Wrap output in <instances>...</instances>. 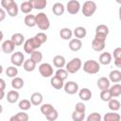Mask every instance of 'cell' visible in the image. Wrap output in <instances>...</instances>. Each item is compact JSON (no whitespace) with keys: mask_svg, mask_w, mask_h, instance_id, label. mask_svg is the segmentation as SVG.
I'll use <instances>...</instances> for the list:
<instances>
[{"mask_svg":"<svg viewBox=\"0 0 121 121\" xmlns=\"http://www.w3.org/2000/svg\"><path fill=\"white\" fill-rule=\"evenodd\" d=\"M109 90H110L111 95H112V97H118L121 95V85L118 82L116 84L112 85V87H110Z\"/></svg>","mask_w":121,"mask_h":121,"instance_id":"d6a6232c","label":"cell"},{"mask_svg":"<svg viewBox=\"0 0 121 121\" xmlns=\"http://www.w3.org/2000/svg\"><path fill=\"white\" fill-rule=\"evenodd\" d=\"M68 46H69L70 50H72L74 52H77V51H79L81 49V47H82V42H81L80 39H78V38L70 39L69 40Z\"/></svg>","mask_w":121,"mask_h":121,"instance_id":"7c38bea8","label":"cell"},{"mask_svg":"<svg viewBox=\"0 0 121 121\" xmlns=\"http://www.w3.org/2000/svg\"><path fill=\"white\" fill-rule=\"evenodd\" d=\"M81 9V11H82V14L83 16L85 17H91L95 14V12L96 11V4L92 1V0H87L83 3L82 7L80 8Z\"/></svg>","mask_w":121,"mask_h":121,"instance_id":"3957f363","label":"cell"},{"mask_svg":"<svg viewBox=\"0 0 121 121\" xmlns=\"http://www.w3.org/2000/svg\"><path fill=\"white\" fill-rule=\"evenodd\" d=\"M113 62H114V65L117 68H120L121 67V59H116V60H113Z\"/></svg>","mask_w":121,"mask_h":121,"instance_id":"816d5d0a","label":"cell"},{"mask_svg":"<svg viewBox=\"0 0 121 121\" xmlns=\"http://www.w3.org/2000/svg\"><path fill=\"white\" fill-rule=\"evenodd\" d=\"M78 96L83 101H89L92 98V92L89 88H82L78 91Z\"/></svg>","mask_w":121,"mask_h":121,"instance_id":"e0dca14e","label":"cell"},{"mask_svg":"<svg viewBox=\"0 0 121 121\" xmlns=\"http://www.w3.org/2000/svg\"><path fill=\"white\" fill-rule=\"evenodd\" d=\"M0 50H1V47H0Z\"/></svg>","mask_w":121,"mask_h":121,"instance_id":"680465c9","label":"cell"},{"mask_svg":"<svg viewBox=\"0 0 121 121\" xmlns=\"http://www.w3.org/2000/svg\"><path fill=\"white\" fill-rule=\"evenodd\" d=\"M55 76L58 77L59 78L62 79L63 81L68 78V72L66 71V69H63V68H59L56 73H55Z\"/></svg>","mask_w":121,"mask_h":121,"instance_id":"60d3db41","label":"cell"},{"mask_svg":"<svg viewBox=\"0 0 121 121\" xmlns=\"http://www.w3.org/2000/svg\"><path fill=\"white\" fill-rule=\"evenodd\" d=\"M20 9L23 13L25 14H28V13H31L32 9H33V7L31 5V3L27 0V1H23L21 6H20Z\"/></svg>","mask_w":121,"mask_h":121,"instance_id":"4dcf8cb0","label":"cell"},{"mask_svg":"<svg viewBox=\"0 0 121 121\" xmlns=\"http://www.w3.org/2000/svg\"><path fill=\"white\" fill-rule=\"evenodd\" d=\"M102 117L98 112H92L87 116V121H100Z\"/></svg>","mask_w":121,"mask_h":121,"instance_id":"7bdbcfd3","label":"cell"},{"mask_svg":"<svg viewBox=\"0 0 121 121\" xmlns=\"http://www.w3.org/2000/svg\"><path fill=\"white\" fill-rule=\"evenodd\" d=\"M83 71L90 75L96 74L100 71V63L95 60H88L83 63Z\"/></svg>","mask_w":121,"mask_h":121,"instance_id":"7a4b0ae2","label":"cell"},{"mask_svg":"<svg viewBox=\"0 0 121 121\" xmlns=\"http://www.w3.org/2000/svg\"><path fill=\"white\" fill-rule=\"evenodd\" d=\"M6 19V10L3 8H0V22Z\"/></svg>","mask_w":121,"mask_h":121,"instance_id":"681fc988","label":"cell"},{"mask_svg":"<svg viewBox=\"0 0 121 121\" xmlns=\"http://www.w3.org/2000/svg\"><path fill=\"white\" fill-rule=\"evenodd\" d=\"M109 80L113 83H117L121 81V72L117 69L112 70L109 74Z\"/></svg>","mask_w":121,"mask_h":121,"instance_id":"d6986e66","label":"cell"},{"mask_svg":"<svg viewBox=\"0 0 121 121\" xmlns=\"http://www.w3.org/2000/svg\"><path fill=\"white\" fill-rule=\"evenodd\" d=\"M53 64L55 67L57 68H63L66 64V60L65 58L61 55H56L53 58Z\"/></svg>","mask_w":121,"mask_h":121,"instance_id":"ac0fdd59","label":"cell"},{"mask_svg":"<svg viewBox=\"0 0 121 121\" xmlns=\"http://www.w3.org/2000/svg\"><path fill=\"white\" fill-rule=\"evenodd\" d=\"M84 118H85V112L74 110V112L72 113V119L74 121H82V120H84Z\"/></svg>","mask_w":121,"mask_h":121,"instance_id":"b9f144b4","label":"cell"},{"mask_svg":"<svg viewBox=\"0 0 121 121\" xmlns=\"http://www.w3.org/2000/svg\"><path fill=\"white\" fill-rule=\"evenodd\" d=\"M2 73H3V66L0 64V75H1Z\"/></svg>","mask_w":121,"mask_h":121,"instance_id":"11a10c76","label":"cell"},{"mask_svg":"<svg viewBox=\"0 0 121 121\" xmlns=\"http://www.w3.org/2000/svg\"><path fill=\"white\" fill-rule=\"evenodd\" d=\"M75 110L76 111H78V112H85L86 111V106L83 102H78L75 106Z\"/></svg>","mask_w":121,"mask_h":121,"instance_id":"bcb514c9","label":"cell"},{"mask_svg":"<svg viewBox=\"0 0 121 121\" xmlns=\"http://www.w3.org/2000/svg\"><path fill=\"white\" fill-rule=\"evenodd\" d=\"M55 108L51 105V104H49V103H44V104H43L42 106H41V112L45 116V115H47L48 113H50L53 110H54Z\"/></svg>","mask_w":121,"mask_h":121,"instance_id":"8d00e7d4","label":"cell"},{"mask_svg":"<svg viewBox=\"0 0 121 121\" xmlns=\"http://www.w3.org/2000/svg\"><path fill=\"white\" fill-rule=\"evenodd\" d=\"M28 1L31 3L33 9H43L47 5L46 0H28Z\"/></svg>","mask_w":121,"mask_h":121,"instance_id":"83f0119b","label":"cell"},{"mask_svg":"<svg viewBox=\"0 0 121 121\" xmlns=\"http://www.w3.org/2000/svg\"><path fill=\"white\" fill-rule=\"evenodd\" d=\"M30 59L37 64V63H39V62L42 61V60H43V53H42L41 51H38V50L36 49V50H34V51L30 54Z\"/></svg>","mask_w":121,"mask_h":121,"instance_id":"d590c367","label":"cell"},{"mask_svg":"<svg viewBox=\"0 0 121 121\" xmlns=\"http://www.w3.org/2000/svg\"><path fill=\"white\" fill-rule=\"evenodd\" d=\"M3 38H4V34H3V32L0 30V42L3 40Z\"/></svg>","mask_w":121,"mask_h":121,"instance_id":"db71d44e","label":"cell"},{"mask_svg":"<svg viewBox=\"0 0 121 121\" xmlns=\"http://www.w3.org/2000/svg\"><path fill=\"white\" fill-rule=\"evenodd\" d=\"M15 1L14 0H1V7L4 9H7L9 6H11Z\"/></svg>","mask_w":121,"mask_h":121,"instance_id":"7dc6e473","label":"cell"},{"mask_svg":"<svg viewBox=\"0 0 121 121\" xmlns=\"http://www.w3.org/2000/svg\"><path fill=\"white\" fill-rule=\"evenodd\" d=\"M50 84L53 88H55L56 90H60L61 88H63V85H64V81L60 78H59L58 77L54 76L51 78L50 79Z\"/></svg>","mask_w":121,"mask_h":121,"instance_id":"7402d4cb","label":"cell"},{"mask_svg":"<svg viewBox=\"0 0 121 121\" xmlns=\"http://www.w3.org/2000/svg\"><path fill=\"white\" fill-rule=\"evenodd\" d=\"M14 48H15V45L14 43L11 42V40H7L5 41L2 45H1V50L6 53V54H10V53H13L14 51Z\"/></svg>","mask_w":121,"mask_h":121,"instance_id":"4fadbf2b","label":"cell"},{"mask_svg":"<svg viewBox=\"0 0 121 121\" xmlns=\"http://www.w3.org/2000/svg\"><path fill=\"white\" fill-rule=\"evenodd\" d=\"M80 3L78 1V0H70L67 2V5H66V10L68 13L72 14V15H75L77 13H78V11L80 10Z\"/></svg>","mask_w":121,"mask_h":121,"instance_id":"52a82bcc","label":"cell"},{"mask_svg":"<svg viewBox=\"0 0 121 121\" xmlns=\"http://www.w3.org/2000/svg\"><path fill=\"white\" fill-rule=\"evenodd\" d=\"M64 92L68 95H75L78 92V84L75 81H67L63 85Z\"/></svg>","mask_w":121,"mask_h":121,"instance_id":"8fae6325","label":"cell"},{"mask_svg":"<svg viewBox=\"0 0 121 121\" xmlns=\"http://www.w3.org/2000/svg\"><path fill=\"white\" fill-rule=\"evenodd\" d=\"M19 96H20L19 93H18L17 91H15L14 89L11 90V91H9L8 94H7V95H6L8 102H9V103H11V104L17 102L18 99H19Z\"/></svg>","mask_w":121,"mask_h":121,"instance_id":"ffe728a7","label":"cell"},{"mask_svg":"<svg viewBox=\"0 0 121 121\" xmlns=\"http://www.w3.org/2000/svg\"><path fill=\"white\" fill-rule=\"evenodd\" d=\"M35 38L43 44V43H44L46 41H47V35L45 34V33H43V32H39V33H37L36 35H35Z\"/></svg>","mask_w":121,"mask_h":121,"instance_id":"f6af8a7d","label":"cell"},{"mask_svg":"<svg viewBox=\"0 0 121 121\" xmlns=\"http://www.w3.org/2000/svg\"><path fill=\"white\" fill-rule=\"evenodd\" d=\"M25 25L28 27H33L36 26V19H35V15L31 14V13H28L26 14V16L25 17Z\"/></svg>","mask_w":121,"mask_h":121,"instance_id":"1f68e13d","label":"cell"},{"mask_svg":"<svg viewBox=\"0 0 121 121\" xmlns=\"http://www.w3.org/2000/svg\"><path fill=\"white\" fill-rule=\"evenodd\" d=\"M23 68L25 71L26 72H32L35 70L36 68V63L31 60V59H27V60H25L24 63H23Z\"/></svg>","mask_w":121,"mask_h":121,"instance_id":"f1b7e54d","label":"cell"},{"mask_svg":"<svg viewBox=\"0 0 121 121\" xmlns=\"http://www.w3.org/2000/svg\"><path fill=\"white\" fill-rule=\"evenodd\" d=\"M6 75L9 78H14L18 75V69L16 68V66L12 65V66H9L6 69Z\"/></svg>","mask_w":121,"mask_h":121,"instance_id":"ab89813d","label":"cell"},{"mask_svg":"<svg viewBox=\"0 0 121 121\" xmlns=\"http://www.w3.org/2000/svg\"><path fill=\"white\" fill-rule=\"evenodd\" d=\"M10 61H11L12 65H14L16 67L22 66L25 61V55L20 51L14 52V53H12V55L10 57Z\"/></svg>","mask_w":121,"mask_h":121,"instance_id":"ba28073f","label":"cell"},{"mask_svg":"<svg viewBox=\"0 0 121 121\" xmlns=\"http://www.w3.org/2000/svg\"><path fill=\"white\" fill-rule=\"evenodd\" d=\"M100 98L102 101L104 102H108L110 99L112 98V95H111V92L109 89H105V90H101L100 92Z\"/></svg>","mask_w":121,"mask_h":121,"instance_id":"f35d334b","label":"cell"},{"mask_svg":"<svg viewBox=\"0 0 121 121\" xmlns=\"http://www.w3.org/2000/svg\"><path fill=\"white\" fill-rule=\"evenodd\" d=\"M36 19V26L41 30H47L50 27V21L47 15L44 12H39L38 14L35 15Z\"/></svg>","mask_w":121,"mask_h":121,"instance_id":"6da1fadb","label":"cell"},{"mask_svg":"<svg viewBox=\"0 0 121 121\" xmlns=\"http://www.w3.org/2000/svg\"><path fill=\"white\" fill-rule=\"evenodd\" d=\"M108 106H109V109L112 112H117L119 109H120V102L115 99V98H112L108 101Z\"/></svg>","mask_w":121,"mask_h":121,"instance_id":"e575fe53","label":"cell"},{"mask_svg":"<svg viewBox=\"0 0 121 121\" xmlns=\"http://www.w3.org/2000/svg\"><path fill=\"white\" fill-rule=\"evenodd\" d=\"M60 36L62 40H65V41H68L70 39H72V36H73V31L69 28V27H62L60 30Z\"/></svg>","mask_w":121,"mask_h":121,"instance_id":"484cf974","label":"cell"},{"mask_svg":"<svg viewBox=\"0 0 121 121\" xmlns=\"http://www.w3.org/2000/svg\"><path fill=\"white\" fill-rule=\"evenodd\" d=\"M45 117H46V119L49 120V121H55V120H57L58 117H59L58 111H57L56 109H54L50 113H48L47 115H45Z\"/></svg>","mask_w":121,"mask_h":121,"instance_id":"ee69618b","label":"cell"},{"mask_svg":"<svg viewBox=\"0 0 121 121\" xmlns=\"http://www.w3.org/2000/svg\"><path fill=\"white\" fill-rule=\"evenodd\" d=\"M2 112H3V106L0 104V113H2Z\"/></svg>","mask_w":121,"mask_h":121,"instance_id":"9f6ffc18","label":"cell"},{"mask_svg":"<svg viewBox=\"0 0 121 121\" xmlns=\"http://www.w3.org/2000/svg\"><path fill=\"white\" fill-rule=\"evenodd\" d=\"M116 2H117L118 4H121V0H116Z\"/></svg>","mask_w":121,"mask_h":121,"instance_id":"6f0895ef","label":"cell"},{"mask_svg":"<svg viewBox=\"0 0 121 121\" xmlns=\"http://www.w3.org/2000/svg\"><path fill=\"white\" fill-rule=\"evenodd\" d=\"M103 119H104V121H119L121 119V116L119 113H117L115 112H111L105 113Z\"/></svg>","mask_w":121,"mask_h":121,"instance_id":"f546056e","label":"cell"},{"mask_svg":"<svg viewBox=\"0 0 121 121\" xmlns=\"http://www.w3.org/2000/svg\"><path fill=\"white\" fill-rule=\"evenodd\" d=\"M5 97V92L3 90H0V100H2Z\"/></svg>","mask_w":121,"mask_h":121,"instance_id":"f5cc1de1","label":"cell"},{"mask_svg":"<svg viewBox=\"0 0 121 121\" xmlns=\"http://www.w3.org/2000/svg\"><path fill=\"white\" fill-rule=\"evenodd\" d=\"M82 66V61L79 58H73L71 60H69L65 64V69L70 74L77 73Z\"/></svg>","mask_w":121,"mask_h":121,"instance_id":"5b68a950","label":"cell"},{"mask_svg":"<svg viewBox=\"0 0 121 121\" xmlns=\"http://www.w3.org/2000/svg\"><path fill=\"white\" fill-rule=\"evenodd\" d=\"M23 1H26V0H23Z\"/></svg>","mask_w":121,"mask_h":121,"instance_id":"91938a15","label":"cell"},{"mask_svg":"<svg viewBox=\"0 0 121 121\" xmlns=\"http://www.w3.org/2000/svg\"><path fill=\"white\" fill-rule=\"evenodd\" d=\"M110 84H111V81L109 80L108 78H105V77H102V78H99L96 81V85L97 87L100 89V90H105V89H109L110 88Z\"/></svg>","mask_w":121,"mask_h":121,"instance_id":"603a6c76","label":"cell"},{"mask_svg":"<svg viewBox=\"0 0 121 121\" xmlns=\"http://www.w3.org/2000/svg\"><path fill=\"white\" fill-rule=\"evenodd\" d=\"M31 105L32 104H31L30 100H28V99H22L19 102V104H18L19 109L22 110V111H27V110H29L31 108Z\"/></svg>","mask_w":121,"mask_h":121,"instance_id":"74e56055","label":"cell"},{"mask_svg":"<svg viewBox=\"0 0 121 121\" xmlns=\"http://www.w3.org/2000/svg\"><path fill=\"white\" fill-rule=\"evenodd\" d=\"M5 89H6V81L0 78V90L5 91Z\"/></svg>","mask_w":121,"mask_h":121,"instance_id":"f907efd6","label":"cell"},{"mask_svg":"<svg viewBox=\"0 0 121 121\" xmlns=\"http://www.w3.org/2000/svg\"><path fill=\"white\" fill-rule=\"evenodd\" d=\"M73 34L75 35L76 38L81 40V39H83V38L86 37V35H87V30H86V28L83 27V26H77V27L74 29Z\"/></svg>","mask_w":121,"mask_h":121,"instance_id":"d4e9b609","label":"cell"},{"mask_svg":"<svg viewBox=\"0 0 121 121\" xmlns=\"http://www.w3.org/2000/svg\"><path fill=\"white\" fill-rule=\"evenodd\" d=\"M30 102H31V104L32 105H34V106H39V105H41L42 103H43V95L41 94V93H39V92H35V93H33L31 95H30Z\"/></svg>","mask_w":121,"mask_h":121,"instance_id":"9a60e30c","label":"cell"},{"mask_svg":"<svg viewBox=\"0 0 121 121\" xmlns=\"http://www.w3.org/2000/svg\"><path fill=\"white\" fill-rule=\"evenodd\" d=\"M109 27L106 25H98L95 27V38H100V39H105L107 38V36L109 35Z\"/></svg>","mask_w":121,"mask_h":121,"instance_id":"9c48e42d","label":"cell"},{"mask_svg":"<svg viewBox=\"0 0 121 121\" xmlns=\"http://www.w3.org/2000/svg\"><path fill=\"white\" fill-rule=\"evenodd\" d=\"M6 11L8 12V14H9L10 17H16V16L18 15V12H19V8H18L17 4L14 2L11 6H9V7L6 9Z\"/></svg>","mask_w":121,"mask_h":121,"instance_id":"836d02e7","label":"cell"},{"mask_svg":"<svg viewBox=\"0 0 121 121\" xmlns=\"http://www.w3.org/2000/svg\"><path fill=\"white\" fill-rule=\"evenodd\" d=\"M113 59H121V48L120 47H116L113 50Z\"/></svg>","mask_w":121,"mask_h":121,"instance_id":"c3c4849f","label":"cell"},{"mask_svg":"<svg viewBox=\"0 0 121 121\" xmlns=\"http://www.w3.org/2000/svg\"><path fill=\"white\" fill-rule=\"evenodd\" d=\"M112 56L110 52H104L99 55L98 62L102 65H109L112 62Z\"/></svg>","mask_w":121,"mask_h":121,"instance_id":"5bb4252c","label":"cell"},{"mask_svg":"<svg viewBox=\"0 0 121 121\" xmlns=\"http://www.w3.org/2000/svg\"><path fill=\"white\" fill-rule=\"evenodd\" d=\"M24 79L19 78V77H14L12 78V80H11V87L14 89V90H20L24 87Z\"/></svg>","mask_w":121,"mask_h":121,"instance_id":"4316f807","label":"cell"},{"mask_svg":"<svg viewBox=\"0 0 121 121\" xmlns=\"http://www.w3.org/2000/svg\"><path fill=\"white\" fill-rule=\"evenodd\" d=\"M106 45V40L105 39H100V38H94L92 41V48L95 52H101L104 50Z\"/></svg>","mask_w":121,"mask_h":121,"instance_id":"30bf717a","label":"cell"},{"mask_svg":"<svg viewBox=\"0 0 121 121\" xmlns=\"http://www.w3.org/2000/svg\"><path fill=\"white\" fill-rule=\"evenodd\" d=\"M41 45H42V43L34 36V37L29 38V39L25 41V43H24V50H25L26 53L31 54L34 50H36L39 47H41Z\"/></svg>","mask_w":121,"mask_h":121,"instance_id":"277c9868","label":"cell"},{"mask_svg":"<svg viewBox=\"0 0 121 121\" xmlns=\"http://www.w3.org/2000/svg\"><path fill=\"white\" fill-rule=\"evenodd\" d=\"M28 119H29V116L26 112H25V111L17 112L15 115H13L9 118L10 121H27Z\"/></svg>","mask_w":121,"mask_h":121,"instance_id":"cb8c5ba5","label":"cell"},{"mask_svg":"<svg viewBox=\"0 0 121 121\" xmlns=\"http://www.w3.org/2000/svg\"><path fill=\"white\" fill-rule=\"evenodd\" d=\"M52 11L55 15L57 16H60L64 13L65 11V8H64V5L62 3H60V2H57L53 5L52 7Z\"/></svg>","mask_w":121,"mask_h":121,"instance_id":"44dd1931","label":"cell"},{"mask_svg":"<svg viewBox=\"0 0 121 121\" xmlns=\"http://www.w3.org/2000/svg\"><path fill=\"white\" fill-rule=\"evenodd\" d=\"M10 40H11V42L14 43L15 46H20V45H22V44L25 43V36H24L22 33L17 32V33L12 34Z\"/></svg>","mask_w":121,"mask_h":121,"instance_id":"2e32d148","label":"cell"},{"mask_svg":"<svg viewBox=\"0 0 121 121\" xmlns=\"http://www.w3.org/2000/svg\"><path fill=\"white\" fill-rule=\"evenodd\" d=\"M38 69H39V73L43 78H50L51 76H53V72H54L53 67L48 62H43V63L40 64Z\"/></svg>","mask_w":121,"mask_h":121,"instance_id":"8992f818","label":"cell"}]
</instances>
